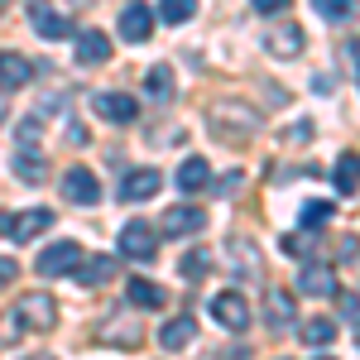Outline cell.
<instances>
[{
	"mask_svg": "<svg viewBox=\"0 0 360 360\" xmlns=\"http://www.w3.org/2000/svg\"><path fill=\"white\" fill-rule=\"evenodd\" d=\"M154 250H159V231L149 221L135 217V221L120 226V255H125V259H139V264H144V259H154Z\"/></svg>",
	"mask_w": 360,
	"mask_h": 360,
	"instance_id": "cell-1",
	"label": "cell"
},
{
	"mask_svg": "<svg viewBox=\"0 0 360 360\" xmlns=\"http://www.w3.org/2000/svg\"><path fill=\"white\" fill-rule=\"evenodd\" d=\"M77 259H82V245H77V240H53L49 250H39L34 269H39L44 278H58V274H72Z\"/></svg>",
	"mask_w": 360,
	"mask_h": 360,
	"instance_id": "cell-2",
	"label": "cell"
},
{
	"mask_svg": "<svg viewBox=\"0 0 360 360\" xmlns=\"http://www.w3.org/2000/svg\"><path fill=\"white\" fill-rule=\"evenodd\" d=\"M212 317H217V327H226V332H250V303H245V293H217L212 298Z\"/></svg>",
	"mask_w": 360,
	"mask_h": 360,
	"instance_id": "cell-3",
	"label": "cell"
},
{
	"mask_svg": "<svg viewBox=\"0 0 360 360\" xmlns=\"http://www.w3.org/2000/svg\"><path fill=\"white\" fill-rule=\"evenodd\" d=\"M63 197L68 202H77V207H96L101 202V183H96V173L86 164H72L63 173Z\"/></svg>",
	"mask_w": 360,
	"mask_h": 360,
	"instance_id": "cell-4",
	"label": "cell"
},
{
	"mask_svg": "<svg viewBox=\"0 0 360 360\" xmlns=\"http://www.w3.org/2000/svg\"><path fill=\"white\" fill-rule=\"evenodd\" d=\"M15 312H20V322L34 327V332H53L58 327V303L49 293H25V298L15 303Z\"/></svg>",
	"mask_w": 360,
	"mask_h": 360,
	"instance_id": "cell-5",
	"label": "cell"
},
{
	"mask_svg": "<svg viewBox=\"0 0 360 360\" xmlns=\"http://www.w3.org/2000/svg\"><path fill=\"white\" fill-rule=\"evenodd\" d=\"M202 226H207V212L202 207H168L164 217H159V236L183 240V236H197Z\"/></svg>",
	"mask_w": 360,
	"mask_h": 360,
	"instance_id": "cell-6",
	"label": "cell"
},
{
	"mask_svg": "<svg viewBox=\"0 0 360 360\" xmlns=\"http://www.w3.org/2000/svg\"><path fill=\"white\" fill-rule=\"evenodd\" d=\"M91 106H96L101 120H115V125H135V115H139V101L125 96V91H96Z\"/></svg>",
	"mask_w": 360,
	"mask_h": 360,
	"instance_id": "cell-7",
	"label": "cell"
},
{
	"mask_svg": "<svg viewBox=\"0 0 360 360\" xmlns=\"http://www.w3.org/2000/svg\"><path fill=\"white\" fill-rule=\"evenodd\" d=\"M29 25H34V34H44V39H68L72 34L68 15H58L49 0H29Z\"/></svg>",
	"mask_w": 360,
	"mask_h": 360,
	"instance_id": "cell-8",
	"label": "cell"
},
{
	"mask_svg": "<svg viewBox=\"0 0 360 360\" xmlns=\"http://www.w3.org/2000/svg\"><path fill=\"white\" fill-rule=\"evenodd\" d=\"M159 188H164V173L159 168H135L120 183V202H149V197H159Z\"/></svg>",
	"mask_w": 360,
	"mask_h": 360,
	"instance_id": "cell-9",
	"label": "cell"
},
{
	"mask_svg": "<svg viewBox=\"0 0 360 360\" xmlns=\"http://www.w3.org/2000/svg\"><path fill=\"white\" fill-rule=\"evenodd\" d=\"M154 34V15H149V5L144 0H130V5H120V39H130V44H144Z\"/></svg>",
	"mask_w": 360,
	"mask_h": 360,
	"instance_id": "cell-10",
	"label": "cell"
},
{
	"mask_svg": "<svg viewBox=\"0 0 360 360\" xmlns=\"http://www.w3.org/2000/svg\"><path fill=\"white\" fill-rule=\"evenodd\" d=\"M231 264H236V274L240 278H255V283H264V255L255 250V240H245V236H236L231 240Z\"/></svg>",
	"mask_w": 360,
	"mask_h": 360,
	"instance_id": "cell-11",
	"label": "cell"
},
{
	"mask_svg": "<svg viewBox=\"0 0 360 360\" xmlns=\"http://www.w3.org/2000/svg\"><path fill=\"white\" fill-rule=\"evenodd\" d=\"M298 293H307V298H332V293H336L332 264H322V259H307V264H303V278H298Z\"/></svg>",
	"mask_w": 360,
	"mask_h": 360,
	"instance_id": "cell-12",
	"label": "cell"
},
{
	"mask_svg": "<svg viewBox=\"0 0 360 360\" xmlns=\"http://www.w3.org/2000/svg\"><path fill=\"white\" fill-rule=\"evenodd\" d=\"M53 226V212L49 207H34V212H20V217H10V240H20V245H29L34 236H44Z\"/></svg>",
	"mask_w": 360,
	"mask_h": 360,
	"instance_id": "cell-13",
	"label": "cell"
},
{
	"mask_svg": "<svg viewBox=\"0 0 360 360\" xmlns=\"http://www.w3.org/2000/svg\"><path fill=\"white\" fill-rule=\"evenodd\" d=\"M264 317H269V332H288V327H293V317H298V303H293V293H283V288H269V293H264Z\"/></svg>",
	"mask_w": 360,
	"mask_h": 360,
	"instance_id": "cell-14",
	"label": "cell"
},
{
	"mask_svg": "<svg viewBox=\"0 0 360 360\" xmlns=\"http://www.w3.org/2000/svg\"><path fill=\"white\" fill-rule=\"evenodd\" d=\"M34 82V63L25 53H0V91H20V86Z\"/></svg>",
	"mask_w": 360,
	"mask_h": 360,
	"instance_id": "cell-15",
	"label": "cell"
},
{
	"mask_svg": "<svg viewBox=\"0 0 360 360\" xmlns=\"http://www.w3.org/2000/svg\"><path fill=\"white\" fill-rule=\"evenodd\" d=\"M264 49L274 58H298V49H307V34L298 25H274L264 34Z\"/></svg>",
	"mask_w": 360,
	"mask_h": 360,
	"instance_id": "cell-16",
	"label": "cell"
},
{
	"mask_svg": "<svg viewBox=\"0 0 360 360\" xmlns=\"http://www.w3.org/2000/svg\"><path fill=\"white\" fill-rule=\"evenodd\" d=\"M101 336H106L111 346H125V351H135L139 341H144V327H139L135 317H125V312H115L111 322H101Z\"/></svg>",
	"mask_w": 360,
	"mask_h": 360,
	"instance_id": "cell-17",
	"label": "cell"
},
{
	"mask_svg": "<svg viewBox=\"0 0 360 360\" xmlns=\"http://www.w3.org/2000/svg\"><path fill=\"white\" fill-rule=\"evenodd\" d=\"M106 58H111V39H106L101 29H82V34H77V63L96 68V63H106Z\"/></svg>",
	"mask_w": 360,
	"mask_h": 360,
	"instance_id": "cell-18",
	"label": "cell"
},
{
	"mask_svg": "<svg viewBox=\"0 0 360 360\" xmlns=\"http://www.w3.org/2000/svg\"><path fill=\"white\" fill-rule=\"evenodd\" d=\"M173 178H178V188H183V193H197V188H207V183H212V164H207L202 154H188V159L178 164Z\"/></svg>",
	"mask_w": 360,
	"mask_h": 360,
	"instance_id": "cell-19",
	"label": "cell"
},
{
	"mask_svg": "<svg viewBox=\"0 0 360 360\" xmlns=\"http://www.w3.org/2000/svg\"><path fill=\"white\" fill-rule=\"evenodd\" d=\"M212 120H217V125H221V120H236V130H255V125H264L259 111L245 106V101H217V106H212Z\"/></svg>",
	"mask_w": 360,
	"mask_h": 360,
	"instance_id": "cell-20",
	"label": "cell"
},
{
	"mask_svg": "<svg viewBox=\"0 0 360 360\" xmlns=\"http://www.w3.org/2000/svg\"><path fill=\"white\" fill-rule=\"evenodd\" d=\"M193 336H197L193 317H173V322H164V332H159V346L164 351H183V346H193Z\"/></svg>",
	"mask_w": 360,
	"mask_h": 360,
	"instance_id": "cell-21",
	"label": "cell"
},
{
	"mask_svg": "<svg viewBox=\"0 0 360 360\" xmlns=\"http://www.w3.org/2000/svg\"><path fill=\"white\" fill-rule=\"evenodd\" d=\"M77 264H82V274H77L82 288H96V283L115 278V259H111V255H91V259H77Z\"/></svg>",
	"mask_w": 360,
	"mask_h": 360,
	"instance_id": "cell-22",
	"label": "cell"
},
{
	"mask_svg": "<svg viewBox=\"0 0 360 360\" xmlns=\"http://www.w3.org/2000/svg\"><path fill=\"white\" fill-rule=\"evenodd\" d=\"M144 96H149V101H168V96H173V68H168V63H154V68L144 72Z\"/></svg>",
	"mask_w": 360,
	"mask_h": 360,
	"instance_id": "cell-23",
	"label": "cell"
},
{
	"mask_svg": "<svg viewBox=\"0 0 360 360\" xmlns=\"http://www.w3.org/2000/svg\"><path fill=\"white\" fill-rule=\"evenodd\" d=\"M125 298L135 307H164V288L149 283V278H130V283H125Z\"/></svg>",
	"mask_w": 360,
	"mask_h": 360,
	"instance_id": "cell-24",
	"label": "cell"
},
{
	"mask_svg": "<svg viewBox=\"0 0 360 360\" xmlns=\"http://www.w3.org/2000/svg\"><path fill=\"white\" fill-rule=\"evenodd\" d=\"M336 327L332 317H307L303 322V346H327V341H336Z\"/></svg>",
	"mask_w": 360,
	"mask_h": 360,
	"instance_id": "cell-25",
	"label": "cell"
},
{
	"mask_svg": "<svg viewBox=\"0 0 360 360\" xmlns=\"http://www.w3.org/2000/svg\"><path fill=\"white\" fill-rule=\"evenodd\" d=\"M197 15V0H159V20L164 25H188Z\"/></svg>",
	"mask_w": 360,
	"mask_h": 360,
	"instance_id": "cell-26",
	"label": "cell"
},
{
	"mask_svg": "<svg viewBox=\"0 0 360 360\" xmlns=\"http://www.w3.org/2000/svg\"><path fill=\"white\" fill-rule=\"evenodd\" d=\"M332 178H336V188H341V197H356V154H341Z\"/></svg>",
	"mask_w": 360,
	"mask_h": 360,
	"instance_id": "cell-27",
	"label": "cell"
},
{
	"mask_svg": "<svg viewBox=\"0 0 360 360\" xmlns=\"http://www.w3.org/2000/svg\"><path fill=\"white\" fill-rule=\"evenodd\" d=\"M15 178H20V183H34V188H39V183L49 178V168H44V159H39V154H34V159H29V154H20V159H15Z\"/></svg>",
	"mask_w": 360,
	"mask_h": 360,
	"instance_id": "cell-28",
	"label": "cell"
},
{
	"mask_svg": "<svg viewBox=\"0 0 360 360\" xmlns=\"http://www.w3.org/2000/svg\"><path fill=\"white\" fill-rule=\"evenodd\" d=\"M312 10L322 15V20H351V10H356V0H312Z\"/></svg>",
	"mask_w": 360,
	"mask_h": 360,
	"instance_id": "cell-29",
	"label": "cell"
},
{
	"mask_svg": "<svg viewBox=\"0 0 360 360\" xmlns=\"http://www.w3.org/2000/svg\"><path fill=\"white\" fill-rule=\"evenodd\" d=\"M25 332H29V327L20 322V312H15V307H10V312H0V346H15Z\"/></svg>",
	"mask_w": 360,
	"mask_h": 360,
	"instance_id": "cell-30",
	"label": "cell"
},
{
	"mask_svg": "<svg viewBox=\"0 0 360 360\" xmlns=\"http://www.w3.org/2000/svg\"><path fill=\"white\" fill-rule=\"evenodd\" d=\"M178 269H183V278H202L207 269H212V255H207V250H193V255H183Z\"/></svg>",
	"mask_w": 360,
	"mask_h": 360,
	"instance_id": "cell-31",
	"label": "cell"
},
{
	"mask_svg": "<svg viewBox=\"0 0 360 360\" xmlns=\"http://www.w3.org/2000/svg\"><path fill=\"white\" fill-rule=\"evenodd\" d=\"M332 202H317V197H312V202H303V226H322V221H332Z\"/></svg>",
	"mask_w": 360,
	"mask_h": 360,
	"instance_id": "cell-32",
	"label": "cell"
},
{
	"mask_svg": "<svg viewBox=\"0 0 360 360\" xmlns=\"http://www.w3.org/2000/svg\"><path fill=\"white\" fill-rule=\"evenodd\" d=\"M39 135H44V120H39V115H25V120H20V130H15L20 144H39Z\"/></svg>",
	"mask_w": 360,
	"mask_h": 360,
	"instance_id": "cell-33",
	"label": "cell"
},
{
	"mask_svg": "<svg viewBox=\"0 0 360 360\" xmlns=\"http://www.w3.org/2000/svg\"><path fill=\"white\" fill-rule=\"evenodd\" d=\"M15 278H20V264H15L10 255H0V288H5V283H15Z\"/></svg>",
	"mask_w": 360,
	"mask_h": 360,
	"instance_id": "cell-34",
	"label": "cell"
},
{
	"mask_svg": "<svg viewBox=\"0 0 360 360\" xmlns=\"http://www.w3.org/2000/svg\"><path fill=\"white\" fill-rule=\"evenodd\" d=\"M288 5H293V0H255L259 15H278V10H288Z\"/></svg>",
	"mask_w": 360,
	"mask_h": 360,
	"instance_id": "cell-35",
	"label": "cell"
},
{
	"mask_svg": "<svg viewBox=\"0 0 360 360\" xmlns=\"http://www.w3.org/2000/svg\"><path fill=\"white\" fill-rule=\"evenodd\" d=\"M341 317L356 327V293H341Z\"/></svg>",
	"mask_w": 360,
	"mask_h": 360,
	"instance_id": "cell-36",
	"label": "cell"
},
{
	"mask_svg": "<svg viewBox=\"0 0 360 360\" xmlns=\"http://www.w3.org/2000/svg\"><path fill=\"white\" fill-rule=\"evenodd\" d=\"M288 139H293V144H307V139H312V120H303L298 130H288Z\"/></svg>",
	"mask_w": 360,
	"mask_h": 360,
	"instance_id": "cell-37",
	"label": "cell"
},
{
	"mask_svg": "<svg viewBox=\"0 0 360 360\" xmlns=\"http://www.w3.org/2000/svg\"><path fill=\"white\" fill-rule=\"evenodd\" d=\"M68 144H86V130H82V125H68Z\"/></svg>",
	"mask_w": 360,
	"mask_h": 360,
	"instance_id": "cell-38",
	"label": "cell"
},
{
	"mask_svg": "<svg viewBox=\"0 0 360 360\" xmlns=\"http://www.w3.org/2000/svg\"><path fill=\"white\" fill-rule=\"evenodd\" d=\"M0 236H10V217L5 212H0Z\"/></svg>",
	"mask_w": 360,
	"mask_h": 360,
	"instance_id": "cell-39",
	"label": "cell"
},
{
	"mask_svg": "<svg viewBox=\"0 0 360 360\" xmlns=\"http://www.w3.org/2000/svg\"><path fill=\"white\" fill-rule=\"evenodd\" d=\"M0 120H5V91H0Z\"/></svg>",
	"mask_w": 360,
	"mask_h": 360,
	"instance_id": "cell-40",
	"label": "cell"
}]
</instances>
